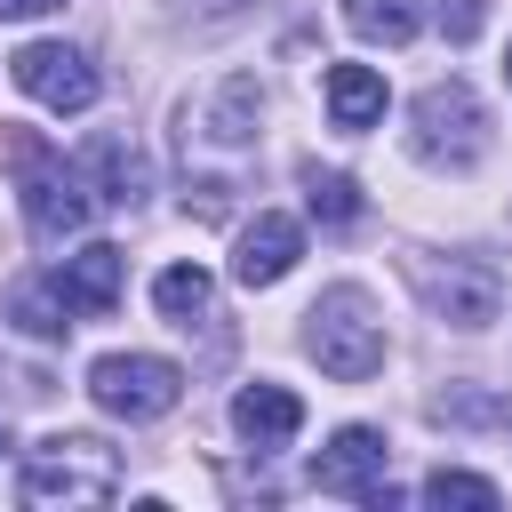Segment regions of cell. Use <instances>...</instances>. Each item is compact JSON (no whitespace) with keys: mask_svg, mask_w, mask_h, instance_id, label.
Masks as SVG:
<instances>
[{"mask_svg":"<svg viewBox=\"0 0 512 512\" xmlns=\"http://www.w3.org/2000/svg\"><path fill=\"white\" fill-rule=\"evenodd\" d=\"M112 488H120V448H104L96 432H48L16 472V496L40 504V512L112 504Z\"/></svg>","mask_w":512,"mask_h":512,"instance_id":"6da1fadb","label":"cell"},{"mask_svg":"<svg viewBox=\"0 0 512 512\" xmlns=\"http://www.w3.org/2000/svg\"><path fill=\"white\" fill-rule=\"evenodd\" d=\"M304 352L336 376V384H368L376 368H384V320H376V304H368V288H328L312 312H304Z\"/></svg>","mask_w":512,"mask_h":512,"instance_id":"7a4b0ae2","label":"cell"},{"mask_svg":"<svg viewBox=\"0 0 512 512\" xmlns=\"http://www.w3.org/2000/svg\"><path fill=\"white\" fill-rule=\"evenodd\" d=\"M408 144L424 168H480L488 152V104L472 96V80H432L416 104H408Z\"/></svg>","mask_w":512,"mask_h":512,"instance_id":"3957f363","label":"cell"},{"mask_svg":"<svg viewBox=\"0 0 512 512\" xmlns=\"http://www.w3.org/2000/svg\"><path fill=\"white\" fill-rule=\"evenodd\" d=\"M408 280H416V296L432 304V320H448V328H488L496 312H504V264L496 256H480V248H456V256H416L408 264Z\"/></svg>","mask_w":512,"mask_h":512,"instance_id":"277c9868","label":"cell"},{"mask_svg":"<svg viewBox=\"0 0 512 512\" xmlns=\"http://www.w3.org/2000/svg\"><path fill=\"white\" fill-rule=\"evenodd\" d=\"M256 120H264V88H256L248 72L216 80L208 96L184 104V168H192V160H224V168H240V160L256 152Z\"/></svg>","mask_w":512,"mask_h":512,"instance_id":"5b68a950","label":"cell"},{"mask_svg":"<svg viewBox=\"0 0 512 512\" xmlns=\"http://www.w3.org/2000/svg\"><path fill=\"white\" fill-rule=\"evenodd\" d=\"M88 392H96L104 416L152 424V416H168V408L184 400V368L160 360V352H104V360L88 368Z\"/></svg>","mask_w":512,"mask_h":512,"instance_id":"8992f818","label":"cell"},{"mask_svg":"<svg viewBox=\"0 0 512 512\" xmlns=\"http://www.w3.org/2000/svg\"><path fill=\"white\" fill-rule=\"evenodd\" d=\"M8 72H16V88H24L32 104H48V112H88V104H96V64H88L80 48H64V40L16 48Z\"/></svg>","mask_w":512,"mask_h":512,"instance_id":"52a82bcc","label":"cell"},{"mask_svg":"<svg viewBox=\"0 0 512 512\" xmlns=\"http://www.w3.org/2000/svg\"><path fill=\"white\" fill-rule=\"evenodd\" d=\"M88 208H96V192H88V176L80 168H64L56 152L24 176V224H32V240H72L80 224H88Z\"/></svg>","mask_w":512,"mask_h":512,"instance_id":"ba28073f","label":"cell"},{"mask_svg":"<svg viewBox=\"0 0 512 512\" xmlns=\"http://www.w3.org/2000/svg\"><path fill=\"white\" fill-rule=\"evenodd\" d=\"M312 488L320 496H368V488H384V432L376 424H344L312 456Z\"/></svg>","mask_w":512,"mask_h":512,"instance_id":"9c48e42d","label":"cell"},{"mask_svg":"<svg viewBox=\"0 0 512 512\" xmlns=\"http://www.w3.org/2000/svg\"><path fill=\"white\" fill-rule=\"evenodd\" d=\"M72 168L88 176V192H96L104 208H136V200L152 192V160H144L128 136H112V128H104V136H88Z\"/></svg>","mask_w":512,"mask_h":512,"instance_id":"30bf717a","label":"cell"},{"mask_svg":"<svg viewBox=\"0 0 512 512\" xmlns=\"http://www.w3.org/2000/svg\"><path fill=\"white\" fill-rule=\"evenodd\" d=\"M296 256H304V232H296L288 216H256V224L240 232V248H232V280H240V288H272V280L296 272Z\"/></svg>","mask_w":512,"mask_h":512,"instance_id":"8fae6325","label":"cell"},{"mask_svg":"<svg viewBox=\"0 0 512 512\" xmlns=\"http://www.w3.org/2000/svg\"><path fill=\"white\" fill-rule=\"evenodd\" d=\"M120 272H128V256H120L112 240H88L80 256H64V264H56V288H64V304H72V312H88V320H96V312H112V304H120Z\"/></svg>","mask_w":512,"mask_h":512,"instance_id":"7c38bea8","label":"cell"},{"mask_svg":"<svg viewBox=\"0 0 512 512\" xmlns=\"http://www.w3.org/2000/svg\"><path fill=\"white\" fill-rule=\"evenodd\" d=\"M232 424H240L248 448H288V440L304 432V400L280 392V384H248V392L232 400Z\"/></svg>","mask_w":512,"mask_h":512,"instance_id":"4fadbf2b","label":"cell"},{"mask_svg":"<svg viewBox=\"0 0 512 512\" xmlns=\"http://www.w3.org/2000/svg\"><path fill=\"white\" fill-rule=\"evenodd\" d=\"M328 120L344 128V136H360V128H376L384 120V72L376 64H328Z\"/></svg>","mask_w":512,"mask_h":512,"instance_id":"5bb4252c","label":"cell"},{"mask_svg":"<svg viewBox=\"0 0 512 512\" xmlns=\"http://www.w3.org/2000/svg\"><path fill=\"white\" fill-rule=\"evenodd\" d=\"M8 320L24 328V336H72V304H64V288H56V272H32V280H16L8 288Z\"/></svg>","mask_w":512,"mask_h":512,"instance_id":"9a60e30c","label":"cell"},{"mask_svg":"<svg viewBox=\"0 0 512 512\" xmlns=\"http://www.w3.org/2000/svg\"><path fill=\"white\" fill-rule=\"evenodd\" d=\"M152 304H160L176 328H200V320H216V288H208V272H200V264H168V272L152 280Z\"/></svg>","mask_w":512,"mask_h":512,"instance_id":"2e32d148","label":"cell"},{"mask_svg":"<svg viewBox=\"0 0 512 512\" xmlns=\"http://www.w3.org/2000/svg\"><path fill=\"white\" fill-rule=\"evenodd\" d=\"M344 24L376 48H408L416 24H424V0H344Z\"/></svg>","mask_w":512,"mask_h":512,"instance_id":"e0dca14e","label":"cell"},{"mask_svg":"<svg viewBox=\"0 0 512 512\" xmlns=\"http://www.w3.org/2000/svg\"><path fill=\"white\" fill-rule=\"evenodd\" d=\"M304 208H312L320 224H352V216H360V184H352L344 168H320V160H304Z\"/></svg>","mask_w":512,"mask_h":512,"instance_id":"ac0fdd59","label":"cell"},{"mask_svg":"<svg viewBox=\"0 0 512 512\" xmlns=\"http://www.w3.org/2000/svg\"><path fill=\"white\" fill-rule=\"evenodd\" d=\"M424 416H432V424H504V432H512V400H496V392H472V384H448V392H432V400H424Z\"/></svg>","mask_w":512,"mask_h":512,"instance_id":"d6986e66","label":"cell"},{"mask_svg":"<svg viewBox=\"0 0 512 512\" xmlns=\"http://www.w3.org/2000/svg\"><path fill=\"white\" fill-rule=\"evenodd\" d=\"M424 504H440V512H448V504H464V512H496V480H480V472H448V464H440V472L424 480Z\"/></svg>","mask_w":512,"mask_h":512,"instance_id":"ffe728a7","label":"cell"},{"mask_svg":"<svg viewBox=\"0 0 512 512\" xmlns=\"http://www.w3.org/2000/svg\"><path fill=\"white\" fill-rule=\"evenodd\" d=\"M48 152H56V144H48L40 128H16V120H0V176H32Z\"/></svg>","mask_w":512,"mask_h":512,"instance_id":"44dd1931","label":"cell"},{"mask_svg":"<svg viewBox=\"0 0 512 512\" xmlns=\"http://www.w3.org/2000/svg\"><path fill=\"white\" fill-rule=\"evenodd\" d=\"M480 24H488V0H440V32L464 48V40H480Z\"/></svg>","mask_w":512,"mask_h":512,"instance_id":"7402d4cb","label":"cell"},{"mask_svg":"<svg viewBox=\"0 0 512 512\" xmlns=\"http://www.w3.org/2000/svg\"><path fill=\"white\" fill-rule=\"evenodd\" d=\"M48 8H64V0H0V16H48Z\"/></svg>","mask_w":512,"mask_h":512,"instance_id":"603a6c76","label":"cell"},{"mask_svg":"<svg viewBox=\"0 0 512 512\" xmlns=\"http://www.w3.org/2000/svg\"><path fill=\"white\" fill-rule=\"evenodd\" d=\"M0 448H8V424H0Z\"/></svg>","mask_w":512,"mask_h":512,"instance_id":"cb8c5ba5","label":"cell"},{"mask_svg":"<svg viewBox=\"0 0 512 512\" xmlns=\"http://www.w3.org/2000/svg\"><path fill=\"white\" fill-rule=\"evenodd\" d=\"M504 72H512V64H504Z\"/></svg>","mask_w":512,"mask_h":512,"instance_id":"d4e9b609","label":"cell"}]
</instances>
